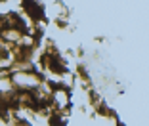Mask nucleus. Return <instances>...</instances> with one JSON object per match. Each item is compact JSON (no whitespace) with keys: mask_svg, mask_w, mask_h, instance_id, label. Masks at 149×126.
Returning <instances> with one entry per match:
<instances>
[{"mask_svg":"<svg viewBox=\"0 0 149 126\" xmlns=\"http://www.w3.org/2000/svg\"><path fill=\"white\" fill-rule=\"evenodd\" d=\"M25 6H27V12L31 13L35 19H40L44 15V12H42V6L40 4H33V2H25Z\"/></svg>","mask_w":149,"mask_h":126,"instance_id":"nucleus-1","label":"nucleus"},{"mask_svg":"<svg viewBox=\"0 0 149 126\" xmlns=\"http://www.w3.org/2000/svg\"><path fill=\"white\" fill-rule=\"evenodd\" d=\"M50 122H52L54 126H61V124H63V122L59 120V118H57V117H52V118H50Z\"/></svg>","mask_w":149,"mask_h":126,"instance_id":"nucleus-2","label":"nucleus"}]
</instances>
